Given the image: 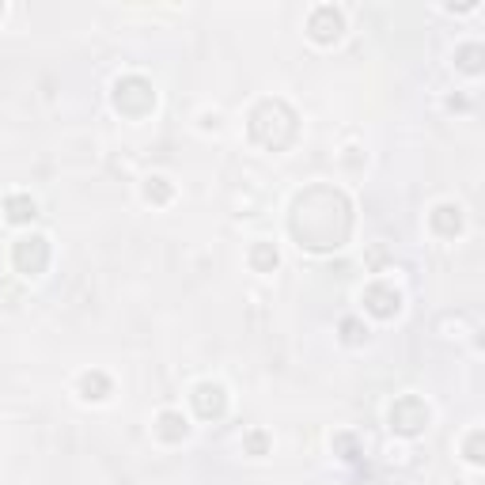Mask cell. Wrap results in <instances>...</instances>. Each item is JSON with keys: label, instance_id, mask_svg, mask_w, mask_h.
Wrapping results in <instances>:
<instances>
[{"label": "cell", "instance_id": "1", "mask_svg": "<svg viewBox=\"0 0 485 485\" xmlns=\"http://www.w3.org/2000/svg\"><path fill=\"white\" fill-rule=\"evenodd\" d=\"M368 300H371V311H379V315L398 311V296H395V292H387V288H371Z\"/></svg>", "mask_w": 485, "mask_h": 485}, {"label": "cell", "instance_id": "2", "mask_svg": "<svg viewBox=\"0 0 485 485\" xmlns=\"http://www.w3.org/2000/svg\"><path fill=\"white\" fill-rule=\"evenodd\" d=\"M15 262H20L23 269H27V266H31V247H27V242H23V247H20V250H15ZM42 262H46V247H42V239H39V247H34V266H39V269H42Z\"/></svg>", "mask_w": 485, "mask_h": 485}, {"label": "cell", "instance_id": "3", "mask_svg": "<svg viewBox=\"0 0 485 485\" xmlns=\"http://www.w3.org/2000/svg\"><path fill=\"white\" fill-rule=\"evenodd\" d=\"M8 209H12V212H8L12 220H27V217H34V205L27 201V198H12V201H8Z\"/></svg>", "mask_w": 485, "mask_h": 485}]
</instances>
